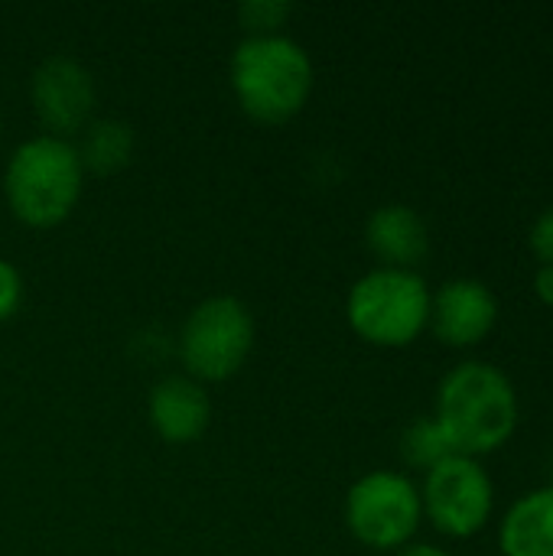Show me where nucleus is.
Segmentation results:
<instances>
[{
  "label": "nucleus",
  "instance_id": "6e6552de",
  "mask_svg": "<svg viewBox=\"0 0 553 556\" xmlns=\"http://www.w3.org/2000/svg\"><path fill=\"white\" fill-rule=\"evenodd\" d=\"M29 101L46 134L68 140L91 124L95 78L75 55L55 52L36 65L29 78Z\"/></svg>",
  "mask_w": 553,
  "mask_h": 556
},
{
  "label": "nucleus",
  "instance_id": "9d476101",
  "mask_svg": "<svg viewBox=\"0 0 553 556\" xmlns=\"http://www.w3.org/2000/svg\"><path fill=\"white\" fill-rule=\"evenodd\" d=\"M147 417L160 440L173 446L196 443L212 424V397L205 384L189 375H169L150 388Z\"/></svg>",
  "mask_w": 553,
  "mask_h": 556
},
{
  "label": "nucleus",
  "instance_id": "7ed1b4c3",
  "mask_svg": "<svg viewBox=\"0 0 553 556\" xmlns=\"http://www.w3.org/2000/svg\"><path fill=\"white\" fill-rule=\"evenodd\" d=\"M85 186V166L78 147L65 137L39 134L23 140L3 169V199L10 212L29 228L62 225Z\"/></svg>",
  "mask_w": 553,
  "mask_h": 556
},
{
  "label": "nucleus",
  "instance_id": "1a4fd4ad",
  "mask_svg": "<svg viewBox=\"0 0 553 556\" xmlns=\"http://www.w3.org/2000/svg\"><path fill=\"white\" fill-rule=\"evenodd\" d=\"M499 323V296L486 280L453 277L430 296V329L447 349L482 345Z\"/></svg>",
  "mask_w": 553,
  "mask_h": 556
},
{
  "label": "nucleus",
  "instance_id": "f257e3e1",
  "mask_svg": "<svg viewBox=\"0 0 553 556\" xmlns=\"http://www.w3.org/2000/svg\"><path fill=\"white\" fill-rule=\"evenodd\" d=\"M433 420L456 456H492L512 443L521 420L515 381L492 362H460L437 388Z\"/></svg>",
  "mask_w": 553,
  "mask_h": 556
},
{
  "label": "nucleus",
  "instance_id": "aec40b11",
  "mask_svg": "<svg viewBox=\"0 0 553 556\" xmlns=\"http://www.w3.org/2000/svg\"><path fill=\"white\" fill-rule=\"evenodd\" d=\"M551 472H553V456H551Z\"/></svg>",
  "mask_w": 553,
  "mask_h": 556
},
{
  "label": "nucleus",
  "instance_id": "f03ea898",
  "mask_svg": "<svg viewBox=\"0 0 553 556\" xmlns=\"http://www.w3.org/2000/svg\"><path fill=\"white\" fill-rule=\"evenodd\" d=\"M228 78L241 111L257 124L297 117L316 85L310 52L284 33L241 39L231 52Z\"/></svg>",
  "mask_w": 553,
  "mask_h": 556
},
{
  "label": "nucleus",
  "instance_id": "0eeeda50",
  "mask_svg": "<svg viewBox=\"0 0 553 556\" xmlns=\"http://www.w3.org/2000/svg\"><path fill=\"white\" fill-rule=\"evenodd\" d=\"M420 505L424 518L433 525L437 534L450 541H469L482 534L495 511V482L482 459L469 456H447L433 469L424 472Z\"/></svg>",
  "mask_w": 553,
  "mask_h": 556
},
{
  "label": "nucleus",
  "instance_id": "ddd939ff",
  "mask_svg": "<svg viewBox=\"0 0 553 556\" xmlns=\"http://www.w3.org/2000/svg\"><path fill=\"white\" fill-rule=\"evenodd\" d=\"M130 153H134V130L117 117L95 121L81 130L78 156L81 166L91 173H117L130 163Z\"/></svg>",
  "mask_w": 553,
  "mask_h": 556
},
{
  "label": "nucleus",
  "instance_id": "2eb2a0df",
  "mask_svg": "<svg viewBox=\"0 0 553 556\" xmlns=\"http://www.w3.org/2000/svg\"><path fill=\"white\" fill-rule=\"evenodd\" d=\"M238 16L244 20L251 36H271L290 16V3H280V0H248L238 10Z\"/></svg>",
  "mask_w": 553,
  "mask_h": 556
},
{
  "label": "nucleus",
  "instance_id": "423d86ee",
  "mask_svg": "<svg viewBox=\"0 0 553 556\" xmlns=\"http://www.w3.org/2000/svg\"><path fill=\"white\" fill-rule=\"evenodd\" d=\"M420 521V489L398 469H372L355 479L345 495V528L359 544L372 551H404L414 544Z\"/></svg>",
  "mask_w": 553,
  "mask_h": 556
},
{
  "label": "nucleus",
  "instance_id": "20e7f679",
  "mask_svg": "<svg viewBox=\"0 0 553 556\" xmlns=\"http://www.w3.org/2000/svg\"><path fill=\"white\" fill-rule=\"evenodd\" d=\"M433 290L417 270L372 267L345 296L349 329L378 349H407L430 329Z\"/></svg>",
  "mask_w": 553,
  "mask_h": 556
},
{
  "label": "nucleus",
  "instance_id": "dca6fc26",
  "mask_svg": "<svg viewBox=\"0 0 553 556\" xmlns=\"http://www.w3.org/2000/svg\"><path fill=\"white\" fill-rule=\"evenodd\" d=\"M528 248L538 257V267H553V205L535 218L528 231Z\"/></svg>",
  "mask_w": 553,
  "mask_h": 556
},
{
  "label": "nucleus",
  "instance_id": "6ab92c4d",
  "mask_svg": "<svg viewBox=\"0 0 553 556\" xmlns=\"http://www.w3.org/2000/svg\"><path fill=\"white\" fill-rule=\"evenodd\" d=\"M398 556H456V554H450L447 547H433V544H407L404 551H398Z\"/></svg>",
  "mask_w": 553,
  "mask_h": 556
},
{
  "label": "nucleus",
  "instance_id": "4468645a",
  "mask_svg": "<svg viewBox=\"0 0 553 556\" xmlns=\"http://www.w3.org/2000/svg\"><path fill=\"white\" fill-rule=\"evenodd\" d=\"M401 456H404L407 466L427 472L437 463H443L447 456H453V450H450L447 437L440 433L437 420L433 417H420V420H414L404 430V437H401Z\"/></svg>",
  "mask_w": 553,
  "mask_h": 556
},
{
  "label": "nucleus",
  "instance_id": "a211bd4d",
  "mask_svg": "<svg viewBox=\"0 0 553 556\" xmlns=\"http://www.w3.org/2000/svg\"><path fill=\"white\" fill-rule=\"evenodd\" d=\"M531 287H535V296L553 309V267H538Z\"/></svg>",
  "mask_w": 553,
  "mask_h": 556
},
{
  "label": "nucleus",
  "instance_id": "39448f33",
  "mask_svg": "<svg viewBox=\"0 0 553 556\" xmlns=\"http://www.w3.org/2000/svg\"><path fill=\"white\" fill-rule=\"evenodd\" d=\"M254 349V316L238 296H209L179 329V358L199 384L235 378Z\"/></svg>",
  "mask_w": 553,
  "mask_h": 556
},
{
  "label": "nucleus",
  "instance_id": "f3484780",
  "mask_svg": "<svg viewBox=\"0 0 553 556\" xmlns=\"http://www.w3.org/2000/svg\"><path fill=\"white\" fill-rule=\"evenodd\" d=\"M20 300H23V277L10 261L0 257V323L20 309Z\"/></svg>",
  "mask_w": 553,
  "mask_h": 556
},
{
  "label": "nucleus",
  "instance_id": "f8f14e48",
  "mask_svg": "<svg viewBox=\"0 0 553 556\" xmlns=\"http://www.w3.org/2000/svg\"><path fill=\"white\" fill-rule=\"evenodd\" d=\"M502 556H553V482L512 502L499 521Z\"/></svg>",
  "mask_w": 553,
  "mask_h": 556
},
{
  "label": "nucleus",
  "instance_id": "9b49d317",
  "mask_svg": "<svg viewBox=\"0 0 553 556\" xmlns=\"http://www.w3.org/2000/svg\"><path fill=\"white\" fill-rule=\"evenodd\" d=\"M365 244L378 257V267L417 270V264L430 251V228L417 208L404 202H388L368 215Z\"/></svg>",
  "mask_w": 553,
  "mask_h": 556
}]
</instances>
